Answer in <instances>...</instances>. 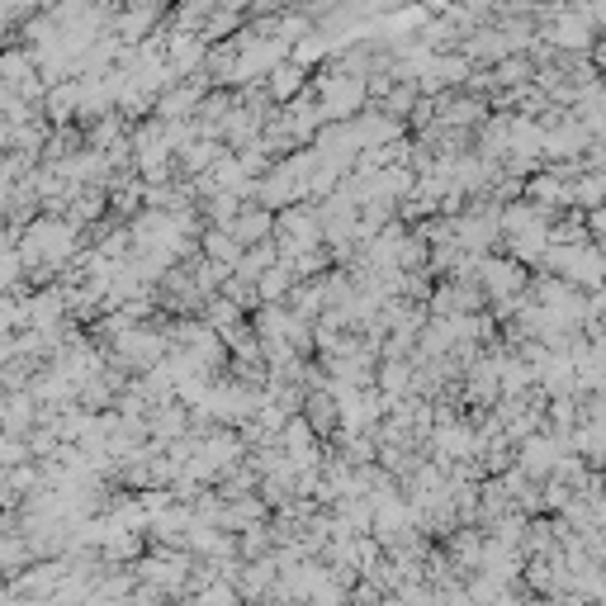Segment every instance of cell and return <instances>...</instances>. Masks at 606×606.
Instances as JSON below:
<instances>
[{
    "instance_id": "6da1fadb",
    "label": "cell",
    "mask_w": 606,
    "mask_h": 606,
    "mask_svg": "<svg viewBox=\"0 0 606 606\" xmlns=\"http://www.w3.org/2000/svg\"><path fill=\"white\" fill-rule=\"evenodd\" d=\"M237 602H242V597H237L232 588H223V583H218L214 592H204V597H199V606H237Z\"/></svg>"
}]
</instances>
